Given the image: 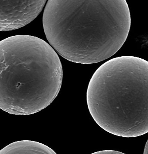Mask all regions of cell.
I'll return each instance as SVG.
<instances>
[{"label": "cell", "instance_id": "2", "mask_svg": "<svg viewBox=\"0 0 148 154\" xmlns=\"http://www.w3.org/2000/svg\"><path fill=\"white\" fill-rule=\"evenodd\" d=\"M62 65L53 47L38 37L17 35L0 42V109L26 116L50 105L62 84Z\"/></svg>", "mask_w": 148, "mask_h": 154}, {"label": "cell", "instance_id": "5", "mask_svg": "<svg viewBox=\"0 0 148 154\" xmlns=\"http://www.w3.org/2000/svg\"><path fill=\"white\" fill-rule=\"evenodd\" d=\"M56 154L47 145L33 141L13 142L0 150V154Z\"/></svg>", "mask_w": 148, "mask_h": 154}, {"label": "cell", "instance_id": "7", "mask_svg": "<svg viewBox=\"0 0 148 154\" xmlns=\"http://www.w3.org/2000/svg\"><path fill=\"white\" fill-rule=\"evenodd\" d=\"M148 140L146 142V146L145 147V149H144V152H143V154H148Z\"/></svg>", "mask_w": 148, "mask_h": 154}, {"label": "cell", "instance_id": "3", "mask_svg": "<svg viewBox=\"0 0 148 154\" xmlns=\"http://www.w3.org/2000/svg\"><path fill=\"white\" fill-rule=\"evenodd\" d=\"M87 101L92 117L106 132L126 138L148 133V61L122 56L106 62L90 79Z\"/></svg>", "mask_w": 148, "mask_h": 154}, {"label": "cell", "instance_id": "4", "mask_svg": "<svg viewBox=\"0 0 148 154\" xmlns=\"http://www.w3.org/2000/svg\"><path fill=\"white\" fill-rule=\"evenodd\" d=\"M46 1H0V31L18 29L42 11Z\"/></svg>", "mask_w": 148, "mask_h": 154}, {"label": "cell", "instance_id": "6", "mask_svg": "<svg viewBox=\"0 0 148 154\" xmlns=\"http://www.w3.org/2000/svg\"><path fill=\"white\" fill-rule=\"evenodd\" d=\"M92 154H124L123 152H119L117 151L112 150H105L103 151H100L99 152H93Z\"/></svg>", "mask_w": 148, "mask_h": 154}, {"label": "cell", "instance_id": "1", "mask_svg": "<svg viewBox=\"0 0 148 154\" xmlns=\"http://www.w3.org/2000/svg\"><path fill=\"white\" fill-rule=\"evenodd\" d=\"M43 23L47 40L59 55L89 64L110 58L121 48L131 19L125 0H50Z\"/></svg>", "mask_w": 148, "mask_h": 154}]
</instances>
